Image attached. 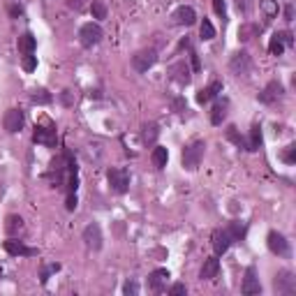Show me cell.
I'll return each mask as SVG.
<instances>
[{"label":"cell","mask_w":296,"mask_h":296,"mask_svg":"<svg viewBox=\"0 0 296 296\" xmlns=\"http://www.w3.org/2000/svg\"><path fill=\"white\" fill-rule=\"evenodd\" d=\"M157 137H160V130H157L155 123H146L141 127V141H143V146H155Z\"/></svg>","instance_id":"21"},{"label":"cell","mask_w":296,"mask_h":296,"mask_svg":"<svg viewBox=\"0 0 296 296\" xmlns=\"http://www.w3.org/2000/svg\"><path fill=\"white\" fill-rule=\"evenodd\" d=\"M9 14H12L14 18H16V16H21V14H23V9L18 7V5H12V7H9Z\"/></svg>","instance_id":"45"},{"label":"cell","mask_w":296,"mask_h":296,"mask_svg":"<svg viewBox=\"0 0 296 296\" xmlns=\"http://www.w3.org/2000/svg\"><path fill=\"white\" fill-rule=\"evenodd\" d=\"M169 74H171V79H174L178 86H188V83L192 81V69H190V65L185 63V60H178V63L171 65Z\"/></svg>","instance_id":"11"},{"label":"cell","mask_w":296,"mask_h":296,"mask_svg":"<svg viewBox=\"0 0 296 296\" xmlns=\"http://www.w3.org/2000/svg\"><path fill=\"white\" fill-rule=\"evenodd\" d=\"M229 69L236 77H248L250 69H252V58H250L248 51H236L229 60Z\"/></svg>","instance_id":"5"},{"label":"cell","mask_w":296,"mask_h":296,"mask_svg":"<svg viewBox=\"0 0 296 296\" xmlns=\"http://www.w3.org/2000/svg\"><path fill=\"white\" fill-rule=\"evenodd\" d=\"M174 111H176V114H183V111H188V104H185L183 97H176V100H174Z\"/></svg>","instance_id":"39"},{"label":"cell","mask_w":296,"mask_h":296,"mask_svg":"<svg viewBox=\"0 0 296 296\" xmlns=\"http://www.w3.org/2000/svg\"><path fill=\"white\" fill-rule=\"evenodd\" d=\"M227 109H229V102L222 97V100H217L215 104H213L211 109V123L213 125H222V120L227 118Z\"/></svg>","instance_id":"20"},{"label":"cell","mask_w":296,"mask_h":296,"mask_svg":"<svg viewBox=\"0 0 296 296\" xmlns=\"http://www.w3.org/2000/svg\"><path fill=\"white\" fill-rule=\"evenodd\" d=\"M213 9H215L217 16H222V18L227 16V5H225V0H213Z\"/></svg>","instance_id":"37"},{"label":"cell","mask_w":296,"mask_h":296,"mask_svg":"<svg viewBox=\"0 0 296 296\" xmlns=\"http://www.w3.org/2000/svg\"><path fill=\"white\" fill-rule=\"evenodd\" d=\"M37 49V40L32 32H23L21 37H18V51L21 53H35Z\"/></svg>","instance_id":"22"},{"label":"cell","mask_w":296,"mask_h":296,"mask_svg":"<svg viewBox=\"0 0 296 296\" xmlns=\"http://www.w3.org/2000/svg\"><path fill=\"white\" fill-rule=\"evenodd\" d=\"M199 35H201V40H213L215 37V28H213V23L208 21V18H203L201 26H199Z\"/></svg>","instance_id":"32"},{"label":"cell","mask_w":296,"mask_h":296,"mask_svg":"<svg viewBox=\"0 0 296 296\" xmlns=\"http://www.w3.org/2000/svg\"><path fill=\"white\" fill-rule=\"evenodd\" d=\"M273 289L278 291V294H285V296H291L296 291V278L291 271H287V268H282V271H278L275 280H273Z\"/></svg>","instance_id":"4"},{"label":"cell","mask_w":296,"mask_h":296,"mask_svg":"<svg viewBox=\"0 0 296 296\" xmlns=\"http://www.w3.org/2000/svg\"><path fill=\"white\" fill-rule=\"evenodd\" d=\"M21 67L26 69V72H32V69L37 67V55H32V53H23V58H21Z\"/></svg>","instance_id":"35"},{"label":"cell","mask_w":296,"mask_h":296,"mask_svg":"<svg viewBox=\"0 0 296 296\" xmlns=\"http://www.w3.org/2000/svg\"><path fill=\"white\" fill-rule=\"evenodd\" d=\"M222 92V81H213L208 83L206 88H201V90L197 92V102L199 104H206V102H211L213 97H217Z\"/></svg>","instance_id":"18"},{"label":"cell","mask_w":296,"mask_h":296,"mask_svg":"<svg viewBox=\"0 0 296 296\" xmlns=\"http://www.w3.org/2000/svg\"><path fill=\"white\" fill-rule=\"evenodd\" d=\"M58 271H60V264H46V266L42 268V273H40L42 285H46V282H49V278L53 275V273H58Z\"/></svg>","instance_id":"33"},{"label":"cell","mask_w":296,"mask_h":296,"mask_svg":"<svg viewBox=\"0 0 296 296\" xmlns=\"http://www.w3.org/2000/svg\"><path fill=\"white\" fill-rule=\"evenodd\" d=\"M5 229H7V234H9V236L21 234V231H23V217H18V215H9L7 220H5Z\"/></svg>","instance_id":"26"},{"label":"cell","mask_w":296,"mask_h":296,"mask_svg":"<svg viewBox=\"0 0 296 296\" xmlns=\"http://www.w3.org/2000/svg\"><path fill=\"white\" fill-rule=\"evenodd\" d=\"M151 160H153V164H155L157 169H164L166 162H169V151H166L164 146H155L153 153H151Z\"/></svg>","instance_id":"23"},{"label":"cell","mask_w":296,"mask_h":296,"mask_svg":"<svg viewBox=\"0 0 296 296\" xmlns=\"http://www.w3.org/2000/svg\"><path fill=\"white\" fill-rule=\"evenodd\" d=\"M259 9L264 12L266 21L275 18V16H278V12H280V7H278V0H262V3H259Z\"/></svg>","instance_id":"27"},{"label":"cell","mask_w":296,"mask_h":296,"mask_svg":"<svg viewBox=\"0 0 296 296\" xmlns=\"http://www.w3.org/2000/svg\"><path fill=\"white\" fill-rule=\"evenodd\" d=\"M102 40V28L97 26V23H83L81 28H79V42H81V46H86V49H92L95 44H100Z\"/></svg>","instance_id":"2"},{"label":"cell","mask_w":296,"mask_h":296,"mask_svg":"<svg viewBox=\"0 0 296 296\" xmlns=\"http://www.w3.org/2000/svg\"><path fill=\"white\" fill-rule=\"evenodd\" d=\"M106 180H109L111 190L116 194H125L130 190V171L127 169H109L106 171Z\"/></svg>","instance_id":"3"},{"label":"cell","mask_w":296,"mask_h":296,"mask_svg":"<svg viewBox=\"0 0 296 296\" xmlns=\"http://www.w3.org/2000/svg\"><path fill=\"white\" fill-rule=\"evenodd\" d=\"M282 95H285V88H282V83L280 81H271L262 92H259L257 100L262 102V104H273V102H278Z\"/></svg>","instance_id":"13"},{"label":"cell","mask_w":296,"mask_h":296,"mask_svg":"<svg viewBox=\"0 0 296 296\" xmlns=\"http://www.w3.org/2000/svg\"><path fill=\"white\" fill-rule=\"evenodd\" d=\"M190 60H192V69H194V72H199V55L194 53V51L190 53Z\"/></svg>","instance_id":"44"},{"label":"cell","mask_w":296,"mask_h":296,"mask_svg":"<svg viewBox=\"0 0 296 296\" xmlns=\"http://www.w3.org/2000/svg\"><path fill=\"white\" fill-rule=\"evenodd\" d=\"M5 250H7V254H12V257H35L37 254L35 248H28L23 240H16V238L5 240Z\"/></svg>","instance_id":"14"},{"label":"cell","mask_w":296,"mask_h":296,"mask_svg":"<svg viewBox=\"0 0 296 296\" xmlns=\"http://www.w3.org/2000/svg\"><path fill=\"white\" fill-rule=\"evenodd\" d=\"M65 206H67V211L77 208V192H67V203H65Z\"/></svg>","instance_id":"41"},{"label":"cell","mask_w":296,"mask_h":296,"mask_svg":"<svg viewBox=\"0 0 296 296\" xmlns=\"http://www.w3.org/2000/svg\"><path fill=\"white\" fill-rule=\"evenodd\" d=\"M166 282H169V271L166 268H155V271L148 275V289L162 294L166 289Z\"/></svg>","instance_id":"12"},{"label":"cell","mask_w":296,"mask_h":296,"mask_svg":"<svg viewBox=\"0 0 296 296\" xmlns=\"http://www.w3.org/2000/svg\"><path fill=\"white\" fill-rule=\"evenodd\" d=\"M285 21H294V5H287L285 7Z\"/></svg>","instance_id":"43"},{"label":"cell","mask_w":296,"mask_h":296,"mask_svg":"<svg viewBox=\"0 0 296 296\" xmlns=\"http://www.w3.org/2000/svg\"><path fill=\"white\" fill-rule=\"evenodd\" d=\"M240 291H243L245 296L262 294V282H259L254 266H248V268H245V275H243V285H240Z\"/></svg>","instance_id":"10"},{"label":"cell","mask_w":296,"mask_h":296,"mask_svg":"<svg viewBox=\"0 0 296 296\" xmlns=\"http://www.w3.org/2000/svg\"><path fill=\"white\" fill-rule=\"evenodd\" d=\"M285 42L280 40V32H275V35L271 37V42H268V51H271L273 55H282V51H285Z\"/></svg>","instance_id":"31"},{"label":"cell","mask_w":296,"mask_h":296,"mask_svg":"<svg viewBox=\"0 0 296 296\" xmlns=\"http://www.w3.org/2000/svg\"><path fill=\"white\" fill-rule=\"evenodd\" d=\"M282 160H285L287 164H294V162H296V146H294V143L285 148V153H282Z\"/></svg>","instance_id":"36"},{"label":"cell","mask_w":296,"mask_h":296,"mask_svg":"<svg viewBox=\"0 0 296 296\" xmlns=\"http://www.w3.org/2000/svg\"><path fill=\"white\" fill-rule=\"evenodd\" d=\"M155 63H157V51L155 49H141V51H137V53L132 55V67L137 69V72H141V74L148 72Z\"/></svg>","instance_id":"6"},{"label":"cell","mask_w":296,"mask_h":296,"mask_svg":"<svg viewBox=\"0 0 296 296\" xmlns=\"http://www.w3.org/2000/svg\"><path fill=\"white\" fill-rule=\"evenodd\" d=\"M63 102H65V104H67V106L72 104V100H69V90H65V92H63Z\"/></svg>","instance_id":"47"},{"label":"cell","mask_w":296,"mask_h":296,"mask_svg":"<svg viewBox=\"0 0 296 296\" xmlns=\"http://www.w3.org/2000/svg\"><path fill=\"white\" fill-rule=\"evenodd\" d=\"M51 92L49 90H44V88H37V90H32V95H30V102L32 104H51Z\"/></svg>","instance_id":"29"},{"label":"cell","mask_w":296,"mask_h":296,"mask_svg":"<svg viewBox=\"0 0 296 296\" xmlns=\"http://www.w3.org/2000/svg\"><path fill=\"white\" fill-rule=\"evenodd\" d=\"M262 148V127L252 125L250 130V139H248V151H259Z\"/></svg>","instance_id":"28"},{"label":"cell","mask_w":296,"mask_h":296,"mask_svg":"<svg viewBox=\"0 0 296 296\" xmlns=\"http://www.w3.org/2000/svg\"><path fill=\"white\" fill-rule=\"evenodd\" d=\"M203 151H206V143L203 141H192L183 148V155H180V164L183 169L188 171H194L203 160Z\"/></svg>","instance_id":"1"},{"label":"cell","mask_w":296,"mask_h":296,"mask_svg":"<svg viewBox=\"0 0 296 296\" xmlns=\"http://www.w3.org/2000/svg\"><path fill=\"white\" fill-rule=\"evenodd\" d=\"M32 141L42 143V146H46V148H55V143H58L55 127H53V125H49V127H42V125H37L35 132H32Z\"/></svg>","instance_id":"9"},{"label":"cell","mask_w":296,"mask_h":296,"mask_svg":"<svg viewBox=\"0 0 296 296\" xmlns=\"http://www.w3.org/2000/svg\"><path fill=\"white\" fill-rule=\"evenodd\" d=\"M69 7H72V9H81L83 7V0H69Z\"/></svg>","instance_id":"46"},{"label":"cell","mask_w":296,"mask_h":296,"mask_svg":"<svg viewBox=\"0 0 296 296\" xmlns=\"http://www.w3.org/2000/svg\"><path fill=\"white\" fill-rule=\"evenodd\" d=\"M266 243L273 254H278V257H289V240H287L280 231H268Z\"/></svg>","instance_id":"7"},{"label":"cell","mask_w":296,"mask_h":296,"mask_svg":"<svg viewBox=\"0 0 296 296\" xmlns=\"http://www.w3.org/2000/svg\"><path fill=\"white\" fill-rule=\"evenodd\" d=\"M3 125H5V130H7L9 134L21 132V127H23V111L21 109H9L7 114H5V118H3Z\"/></svg>","instance_id":"15"},{"label":"cell","mask_w":296,"mask_h":296,"mask_svg":"<svg viewBox=\"0 0 296 296\" xmlns=\"http://www.w3.org/2000/svg\"><path fill=\"white\" fill-rule=\"evenodd\" d=\"M259 30H262L259 26H252V23H245V26H240V28H238V40H240V42L252 40V37L257 35Z\"/></svg>","instance_id":"30"},{"label":"cell","mask_w":296,"mask_h":296,"mask_svg":"<svg viewBox=\"0 0 296 296\" xmlns=\"http://www.w3.org/2000/svg\"><path fill=\"white\" fill-rule=\"evenodd\" d=\"M231 243H234V238H231V234L227 229L213 231V250H215L217 257H220V254H225L227 250L231 248Z\"/></svg>","instance_id":"16"},{"label":"cell","mask_w":296,"mask_h":296,"mask_svg":"<svg viewBox=\"0 0 296 296\" xmlns=\"http://www.w3.org/2000/svg\"><path fill=\"white\" fill-rule=\"evenodd\" d=\"M90 12H92V18H106V5L102 0H92Z\"/></svg>","instance_id":"34"},{"label":"cell","mask_w":296,"mask_h":296,"mask_svg":"<svg viewBox=\"0 0 296 296\" xmlns=\"http://www.w3.org/2000/svg\"><path fill=\"white\" fill-rule=\"evenodd\" d=\"M217 273H220V262H217V257H208L206 262H203L201 271H199V278H201V280H213V278H217Z\"/></svg>","instance_id":"19"},{"label":"cell","mask_w":296,"mask_h":296,"mask_svg":"<svg viewBox=\"0 0 296 296\" xmlns=\"http://www.w3.org/2000/svg\"><path fill=\"white\" fill-rule=\"evenodd\" d=\"M123 294H139V285H137V282H134V280H130V282H125V287H123Z\"/></svg>","instance_id":"38"},{"label":"cell","mask_w":296,"mask_h":296,"mask_svg":"<svg viewBox=\"0 0 296 296\" xmlns=\"http://www.w3.org/2000/svg\"><path fill=\"white\" fill-rule=\"evenodd\" d=\"M227 231L231 234V238H234V243H236V240H243V238H245V231H248V225H245V222H240V220H234V222H229Z\"/></svg>","instance_id":"25"},{"label":"cell","mask_w":296,"mask_h":296,"mask_svg":"<svg viewBox=\"0 0 296 296\" xmlns=\"http://www.w3.org/2000/svg\"><path fill=\"white\" fill-rule=\"evenodd\" d=\"M185 291H188V289H185V285H183V282H176V285H171V287H169V294H171V296L185 294Z\"/></svg>","instance_id":"40"},{"label":"cell","mask_w":296,"mask_h":296,"mask_svg":"<svg viewBox=\"0 0 296 296\" xmlns=\"http://www.w3.org/2000/svg\"><path fill=\"white\" fill-rule=\"evenodd\" d=\"M280 40L285 42V46H291V44H294V35H291L289 30H282V32H280Z\"/></svg>","instance_id":"42"},{"label":"cell","mask_w":296,"mask_h":296,"mask_svg":"<svg viewBox=\"0 0 296 296\" xmlns=\"http://www.w3.org/2000/svg\"><path fill=\"white\" fill-rule=\"evenodd\" d=\"M225 134H227V139H229L231 143H236L238 148H245V151H248V139H245L243 134L236 130V125H229V127L225 130Z\"/></svg>","instance_id":"24"},{"label":"cell","mask_w":296,"mask_h":296,"mask_svg":"<svg viewBox=\"0 0 296 296\" xmlns=\"http://www.w3.org/2000/svg\"><path fill=\"white\" fill-rule=\"evenodd\" d=\"M171 18H174V26H192L197 21V12L190 5H183V7H178L171 14Z\"/></svg>","instance_id":"17"},{"label":"cell","mask_w":296,"mask_h":296,"mask_svg":"<svg viewBox=\"0 0 296 296\" xmlns=\"http://www.w3.org/2000/svg\"><path fill=\"white\" fill-rule=\"evenodd\" d=\"M81 238H83V243H86L88 250H95V252L102 250V227L97 225V222H90V225L83 229Z\"/></svg>","instance_id":"8"}]
</instances>
